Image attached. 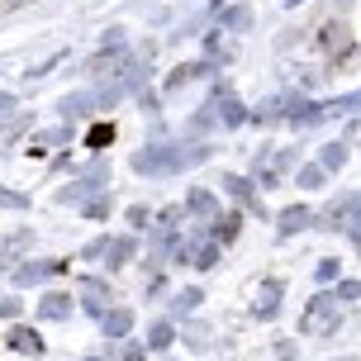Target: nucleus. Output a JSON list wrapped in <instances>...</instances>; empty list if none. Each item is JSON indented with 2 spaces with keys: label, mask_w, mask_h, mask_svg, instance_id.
<instances>
[{
  "label": "nucleus",
  "mask_w": 361,
  "mask_h": 361,
  "mask_svg": "<svg viewBox=\"0 0 361 361\" xmlns=\"http://www.w3.org/2000/svg\"><path fill=\"white\" fill-rule=\"evenodd\" d=\"M19 314H24V305H19L15 295H5V300H0V319H19Z\"/></svg>",
  "instance_id": "obj_27"
},
{
  "label": "nucleus",
  "mask_w": 361,
  "mask_h": 361,
  "mask_svg": "<svg viewBox=\"0 0 361 361\" xmlns=\"http://www.w3.org/2000/svg\"><path fill=\"white\" fill-rule=\"evenodd\" d=\"M76 209H81V214H86L90 224H105V219H109V195H105V190H100V195L81 200V204H76Z\"/></svg>",
  "instance_id": "obj_15"
},
{
  "label": "nucleus",
  "mask_w": 361,
  "mask_h": 361,
  "mask_svg": "<svg viewBox=\"0 0 361 361\" xmlns=\"http://www.w3.org/2000/svg\"><path fill=\"white\" fill-rule=\"evenodd\" d=\"M224 24H228V29H238V34H243V29H247V24H252V10H247V5H233V10H224Z\"/></svg>",
  "instance_id": "obj_22"
},
{
  "label": "nucleus",
  "mask_w": 361,
  "mask_h": 361,
  "mask_svg": "<svg viewBox=\"0 0 361 361\" xmlns=\"http://www.w3.org/2000/svg\"><path fill=\"white\" fill-rule=\"evenodd\" d=\"M338 295H343V300H357V295H361V281H343V286H338Z\"/></svg>",
  "instance_id": "obj_31"
},
{
  "label": "nucleus",
  "mask_w": 361,
  "mask_h": 361,
  "mask_svg": "<svg viewBox=\"0 0 361 361\" xmlns=\"http://www.w3.org/2000/svg\"><path fill=\"white\" fill-rule=\"evenodd\" d=\"M138 257V238L133 233H119V238H109V252H105V271H124L128 262Z\"/></svg>",
  "instance_id": "obj_5"
},
{
  "label": "nucleus",
  "mask_w": 361,
  "mask_h": 361,
  "mask_svg": "<svg viewBox=\"0 0 361 361\" xmlns=\"http://www.w3.org/2000/svg\"><path fill=\"white\" fill-rule=\"evenodd\" d=\"M295 180H300V190H319V185H324V180H328V171H324V166H319V162H314V166H305V171H300V176H295Z\"/></svg>",
  "instance_id": "obj_20"
},
{
  "label": "nucleus",
  "mask_w": 361,
  "mask_h": 361,
  "mask_svg": "<svg viewBox=\"0 0 361 361\" xmlns=\"http://www.w3.org/2000/svg\"><path fill=\"white\" fill-rule=\"evenodd\" d=\"M209 72H214V62H185V67H176V72L166 76V90H180V86H190V81H204Z\"/></svg>",
  "instance_id": "obj_8"
},
{
  "label": "nucleus",
  "mask_w": 361,
  "mask_h": 361,
  "mask_svg": "<svg viewBox=\"0 0 361 361\" xmlns=\"http://www.w3.org/2000/svg\"><path fill=\"white\" fill-rule=\"evenodd\" d=\"M62 271H67L62 257H24V262L10 271V281H15V286H43V281H53Z\"/></svg>",
  "instance_id": "obj_2"
},
{
  "label": "nucleus",
  "mask_w": 361,
  "mask_h": 361,
  "mask_svg": "<svg viewBox=\"0 0 361 361\" xmlns=\"http://www.w3.org/2000/svg\"><path fill=\"white\" fill-rule=\"evenodd\" d=\"M190 262H195L200 271H209V267H214V262H219V243H200V247H195V257H190Z\"/></svg>",
  "instance_id": "obj_23"
},
{
  "label": "nucleus",
  "mask_w": 361,
  "mask_h": 361,
  "mask_svg": "<svg viewBox=\"0 0 361 361\" xmlns=\"http://www.w3.org/2000/svg\"><path fill=\"white\" fill-rule=\"evenodd\" d=\"M147 224H152V209H147V204H128V228H133V233H143Z\"/></svg>",
  "instance_id": "obj_24"
},
{
  "label": "nucleus",
  "mask_w": 361,
  "mask_h": 361,
  "mask_svg": "<svg viewBox=\"0 0 361 361\" xmlns=\"http://www.w3.org/2000/svg\"><path fill=\"white\" fill-rule=\"evenodd\" d=\"M185 209H190V219H204V224H209V219L219 214L214 195H209L204 185H190V195H185Z\"/></svg>",
  "instance_id": "obj_10"
},
{
  "label": "nucleus",
  "mask_w": 361,
  "mask_h": 361,
  "mask_svg": "<svg viewBox=\"0 0 361 361\" xmlns=\"http://www.w3.org/2000/svg\"><path fill=\"white\" fill-rule=\"evenodd\" d=\"M100 319H105V333H114V338L128 333V309H105Z\"/></svg>",
  "instance_id": "obj_21"
},
{
  "label": "nucleus",
  "mask_w": 361,
  "mask_h": 361,
  "mask_svg": "<svg viewBox=\"0 0 361 361\" xmlns=\"http://www.w3.org/2000/svg\"><path fill=\"white\" fill-rule=\"evenodd\" d=\"M343 162H347V143H328L324 152H319V166H324V171H338Z\"/></svg>",
  "instance_id": "obj_18"
},
{
  "label": "nucleus",
  "mask_w": 361,
  "mask_h": 361,
  "mask_svg": "<svg viewBox=\"0 0 361 361\" xmlns=\"http://www.w3.org/2000/svg\"><path fill=\"white\" fill-rule=\"evenodd\" d=\"M15 109H19V100H15V95H10V90H0V119H10Z\"/></svg>",
  "instance_id": "obj_29"
},
{
  "label": "nucleus",
  "mask_w": 361,
  "mask_h": 361,
  "mask_svg": "<svg viewBox=\"0 0 361 361\" xmlns=\"http://www.w3.org/2000/svg\"><path fill=\"white\" fill-rule=\"evenodd\" d=\"M109 143H114V124H105V119H100V124H90L86 147H95V152H100V147H109Z\"/></svg>",
  "instance_id": "obj_17"
},
{
  "label": "nucleus",
  "mask_w": 361,
  "mask_h": 361,
  "mask_svg": "<svg viewBox=\"0 0 361 361\" xmlns=\"http://www.w3.org/2000/svg\"><path fill=\"white\" fill-rule=\"evenodd\" d=\"M10 347H15V352H34V357H38V352H43V338H38L34 328L19 324V328H10Z\"/></svg>",
  "instance_id": "obj_14"
},
{
  "label": "nucleus",
  "mask_w": 361,
  "mask_h": 361,
  "mask_svg": "<svg viewBox=\"0 0 361 361\" xmlns=\"http://www.w3.org/2000/svg\"><path fill=\"white\" fill-rule=\"evenodd\" d=\"M185 162H190V147L166 143V138H157V143H147V147L133 152V171H138V176H171V171H180Z\"/></svg>",
  "instance_id": "obj_1"
},
{
  "label": "nucleus",
  "mask_w": 361,
  "mask_h": 361,
  "mask_svg": "<svg viewBox=\"0 0 361 361\" xmlns=\"http://www.w3.org/2000/svg\"><path fill=\"white\" fill-rule=\"evenodd\" d=\"M105 252H109V238L100 233V238H90V243H86L76 257H81V262H105Z\"/></svg>",
  "instance_id": "obj_19"
},
{
  "label": "nucleus",
  "mask_w": 361,
  "mask_h": 361,
  "mask_svg": "<svg viewBox=\"0 0 361 361\" xmlns=\"http://www.w3.org/2000/svg\"><path fill=\"white\" fill-rule=\"evenodd\" d=\"M276 309H281V281H267L257 295V314H276Z\"/></svg>",
  "instance_id": "obj_16"
},
{
  "label": "nucleus",
  "mask_w": 361,
  "mask_h": 361,
  "mask_svg": "<svg viewBox=\"0 0 361 361\" xmlns=\"http://www.w3.org/2000/svg\"><path fill=\"white\" fill-rule=\"evenodd\" d=\"M147 343H152V347H166V343H171V328H166V324H157V328H152V338H147Z\"/></svg>",
  "instance_id": "obj_30"
},
{
  "label": "nucleus",
  "mask_w": 361,
  "mask_h": 361,
  "mask_svg": "<svg viewBox=\"0 0 361 361\" xmlns=\"http://www.w3.org/2000/svg\"><path fill=\"white\" fill-rule=\"evenodd\" d=\"M109 300H114V286H109L105 276H86V281H81V309H90V314H105Z\"/></svg>",
  "instance_id": "obj_3"
},
{
  "label": "nucleus",
  "mask_w": 361,
  "mask_h": 361,
  "mask_svg": "<svg viewBox=\"0 0 361 361\" xmlns=\"http://www.w3.org/2000/svg\"><path fill=\"white\" fill-rule=\"evenodd\" d=\"M338 276H343V267H338L333 257H328V262H319V281H338Z\"/></svg>",
  "instance_id": "obj_28"
},
{
  "label": "nucleus",
  "mask_w": 361,
  "mask_h": 361,
  "mask_svg": "<svg viewBox=\"0 0 361 361\" xmlns=\"http://www.w3.org/2000/svg\"><path fill=\"white\" fill-rule=\"evenodd\" d=\"M224 190L238 200V204H247V209H257V190H252V180L247 176H224Z\"/></svg>",
  "instance_id": "obj_12"
},
{
  "label": "nucleus",
  "mask_w": 361,
  "mask_h": 361,
  "mask_svg": "<svg viewBox=\"0 0 361 361\" xmlns=\"http://www.w3.org/2000/svg\"><path fill=\"white\" fill-rule=\"evenodd\" d=\"M72 309H76V300L67 295V290H48V295H38V319H48V324L67 319Z\"/></svg>",
  "instance_id": "obj_4"
},
{
  "label": "nucleus",
  "mask_w": 361,
  "mask_h": 361,
  "mask_svg": "<svg viewBox=\"0 0 361 361\" xmlns=\"http://www.w3.org/2000/svg\"><path fill=\"white\" fill-rule=\"evenodd\" d=\"M0 209H29V195H19V190H0Z\"/></svg>",
  "instance_id": "obj_25"
},
{
  "label": "nucleus",
  "mask_w": 361,
  "mask_h": 361,
  "mask_svg": "<svg viewBox=\"0 0 361 361\" xmlns=\"http://www.w3.org/2000/svg\"><path fill=\"white\" fill-rule=\"evenodd\" d=\"M309 224H314V214H309L305 204H290L286 214L276 219V228H281V238H295V233H305Z\"/></svg>",
  "instance_id": "obj_9"
},
{
  "label": "nucleus",
  "mask_w": 361,
  "mask_h": 361,
  "mask_svg": "<svg viewBox=\"0 0 361 361\" xmlns=\"http://www.w3.org/2000/svg\"><path fill=\"white\" fill-rule=\"evenodd\" d=\"M62 57H67V53H57V57H48V62H38V67H29V81H38V76L57 72V67H62Z\"/></svg>",
  "instance_id": "obj_26"
},
{
  "label": "nucleus",
  "mask_w": 361,
  "mask_h": 361,
  "mask_svg": "<svg viewBox=\"0 0 361 361\" xmlns=\"http://www.w3.org/2000/svg\"><path fill=\"white\" fill-rule=\"evenodd\" d=\"M209 224H214V243H233L238 228H243V214H238V209L233 214H214Z\"/></svg>",
  "instance_id": "obj_13"
},
{
  "label": "nucleus",
  "mask_w": 361,
  "mask_h": 361,
  "mask_svg": "<svg viewBox=\"0 0 361 361\" xmlns=\"http://www.w3.org/2000/svg\"><path fill=\"white\" fill-rule=\"evenodd\" d=\"M95 90H72L67 100H62V119H90L95 114Z\"/></svg>",
  "instance_id": "obj_7"
},
{
  "label": "nucleus",
  "mask_w": 361,
  "mask_h": 361,
  "mask_svg": "<svg viewBox=\"0 0 361 361\" xmlns=\"http://www.w3.org/2000/svg\"><path fill=\"white\" fill-rule=\"evenodd\" d=\"M76 138L72 124H57V128H43V133H34V143H29V152H53V147H67Z\"/></svg>",
  "instance_id": "obj_6"
},
{
  "label": "nucleus",
  "mask_w": 361,
  "mask_h": 361,
  "mask_svg": "<svg viewBox=\"0 0 361 361\" xmlns=\"http://www.w3.org/2000/svg\"><path fill=\"white\" fill-rule=\"evenodd\" d=\"M319 48H328V53H343V48H347V24L328 19L324 29H319Z\"/></svg>",
  "instance_id": "obj_11"
}]
</instances>
